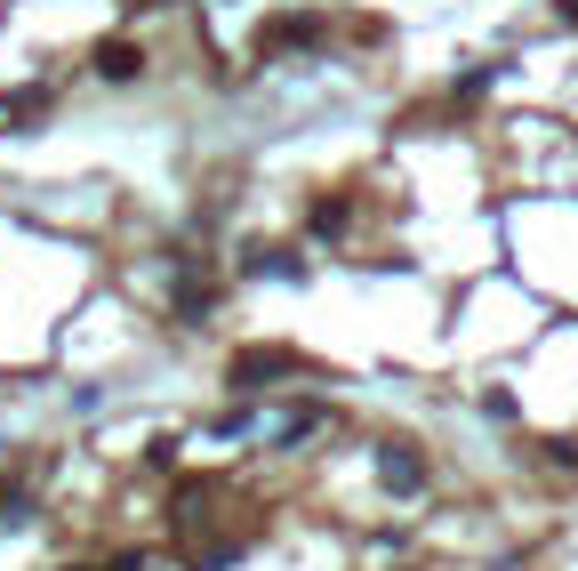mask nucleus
I'll use <instances>...</instances> for the list:
<instances>
[{"instance_id": "nucleus-1", "label": "nucleus", "mask_w": 578, "mask_h": 571, "mask_svg": "<svg viewBox=\"0 0 578 571\" xmlns=\"http://www.w3.org/2000/svg\"><path fill=\"white\" fill-rule=\"evenodd\" d=\"M378 475H386V492H418V483H426L418 443H378Z\"/></svg>"}, {"instance_id": "nucleus-2", "label": "nucleus", "mask_w": 578, "mask_h": 571, "mask_svg": "<svg viewBox=\"0 0 578 571\" xmlns=\"http://www.w3.org/2000/svg\"><path fill=\"white\" fill-rule=\"evenodd\" d=\"M210 306H217V282L185 266V274H177V322H201V314H210Z\"/></svg>"}, {"instance_id": "nucleus-3", "label": "nucleus", "mask_w": 578, "mask_h": 571, "mask_svg": "<svg viewBox=\"0 0 578 571\" xmlns=\"http://www.w3.org/2000/svg\"><path fill=\"white\" fill-rule=\"evenodd\" d=\"M97 73H105V80H137V73H144V49H129V40H105V49H97Z\"/></svg>"}, {"instance_id": "nucleus-4", "label": "nucleus", "mask_w": 578, "mask_h": 571, "mask_svg": "<svg viewBox=\"0 0 578 571\" xmlns=\"http://www.w3.org/2000/svg\"><path fill=\"white\" fill-rule=\"evenodd\" d=\"M250 274H274V282H305V258H298V250H250Z\"/></svg>"}, {"instance_id": "nucleus-5", "label": "nucleus", "mask_w": 578, "mask_h": 571, "mask_svg": "<svg viewBox=\"0 0 578 571\" xmlns=\"http://www.w3.org/2000/svg\"><path fill=\"white\" fill-rule=\"evenodd\" d=\"M281 371H289V355H281V346H274V355H241V362H234V378H241V386H257V378H281Z\"/></svg>"}, {"instance_id": "nucleus-6", "label": "nucleus", "mask_w": 578, "mask_h": 571, "mask_svg": "<svg viewBox=\"0 0 578 571\" xmlns=\"http://www.w3.org/2000/svg\"><path fill=\"white\" fill-rule=\"evenodd\" d=\"M345 218H354L345 201H314V234H345Z\"/></svg>"}, {"instance_id": "nucleus-7", "label": "nucleus", "mask_w": 578, "mask_h": 571, "mask_svg": "<svg viewBox=\"0 0 578 571\" xmlns=\"http://www.w3.org/2000/svg\"><path fill=\"white\" fill-rule=\"evenodd\" d=\"M554 16H563V25H578V0H554Z\"/></svg>"}]
</instances>
